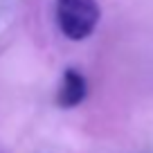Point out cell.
Masks as SVG:
<instances>
[{"label": "cell", "mask_w": 153, "mask_h": 153, "mask_svg": "<svg viewBox=\"0 0 153 153\" xmlns=\"http://www.w3.org/2000/svg\"><path fill=\"white\" fill-rule=\"evenodd\" d=\"M54 18L65 38L86 41L99 25L101 9L97 0H54Z\"/></svg>", "instance_id": "obj_1"}, {"label": "cell", "mask_w": 153, "mask_h": 153, "mask_svg": "<svg viewBox=\"0 0 153 153\" xmlns=\"http://www.w3.org/2000/svg\"><path fill=\"white\" fill-rule=\"evenodd\" d=\"M88 95V81L81 72L76 70H65L59 86V95H56V104L61 108H74L79 106Z\"/></svg>", "instance_id": "obj_2"}]
</instances>
